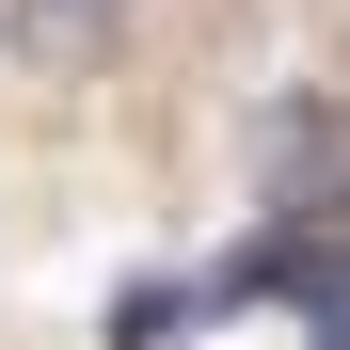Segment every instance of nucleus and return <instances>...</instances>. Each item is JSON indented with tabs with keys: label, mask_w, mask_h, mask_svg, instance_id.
<instances>
[{
	"label": "nucleus",
	"mask_w": 350,
	"mask_h": 350,
	"mask_svg": "<svg viewBox=\"0 0 350 350\" xmlns=\"http://www.w3.org/2000/svg\"><path fill=\"white\" fill-rule=\"evenodd\" d=\"M0 32H16L32 64H96V48L128 32V0H16V16H0Z\"/></svg>",
	"instance_id": "1"
}]
</instances>
